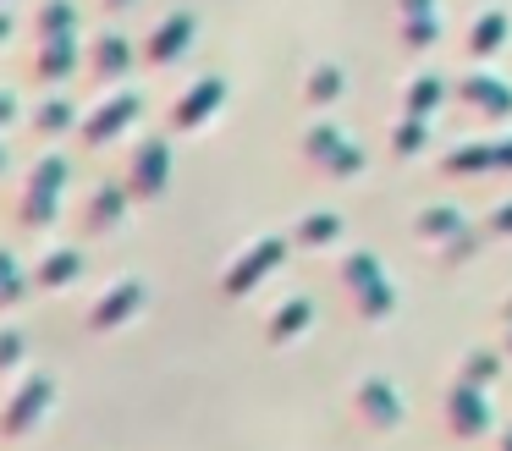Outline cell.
Masks as SVG:
<instances>
[{
	"instance_id": "cell-18",
	"label": "cell",
	"mask_w": 512,
	"mask_h": 451,
	"mask_svg": "<svg viewBox=\"0 0 512 451\" xmlns=\"http://www.w3.org/2000/svg\"><path fill=\"white\" fill-rule=\"evenodd\" d=\"M105 6H122V0H105Z\"/></svg>"
},
{
	"instance_id": "cell-4",
	"label": "cell",
	"mask_w": 512,
	"mask_h": 451,
	"mask_svg": "<svg viewBox=\"0 0 512 451\" xmlns=\"http://www.w3.org/2000/svg\"><path fill=\"white\" fill-rule=\"evenodd\" d=\"M138 303H144V286H138V281H111V286H105V292L89 303L83 325H89V330H116L122 319L138 314Z\"/></svg>"
},
{
	"instance_id": "cell-13",
	"label": "cell",
	"mask_w": 512,
	"mask_h": 451,
	"mask_svg": "<svg viewBox=\"0 0 512 451\" xmlns=\"http://www.w3.org/2000/svg\"><path fill=\"white\" fill-rule=\"evenodd\" d=\"M61 33H78V11H72L67 0H50V6L39 11V39H61Z\"/></svg>"
},
{
	"instance_id": "cell-5",
	"label": "cell",
	"mask_w": 512,
	"mask_h": 451,
	"mask_svg": "<svg viewBox=\"0 0 512 451\" xmlns=\"http://www.w3.org/2000/svg\"><path fill=\"white\" fill-rule=\"evenodd\" d=\"M166 171H171V154H166V143H160V138L138 143V154H133V171H127V193H133V198H155L160 187H166Z\"/></svg>"
},
{
	"instance_id": "cell-12",
	"label": "cell",
	"mask_w": 512,
	"mask_h": 451,
	"mask_svg": "<svg viewBox=\"0 0 512 451\" xmlns=\"http://www.w3.org/2000/svg\"><path fill=\"white\" fill-rule=\"evenodd\" d=\"M28 286H34V275H28V270H23V264H17L6 248H0V308H12L17 297L28 292Z\"/></svg>"
},
{
	"instance_id": "cell-16",
	"label": "cell",
	"mask_w": 512,
	"mask_h": 451,
	"mask_svg": "<svg viewBox=\"0 0 512 451\" xmlns=\"http://www.w3.org/2000/svg\"><path fill=\"white\" fill-rule=\"evenodd\" d=\"M6 39H12V11L0 6V44H6Z\"/></svg>"
},
{
	"instance_id": "cell-14",
	"label": "cell",
	"mask_w": 512,
	"mask_h": 451,
	"mask_svg": "<svg viewBox=\"0 0 512 451\" xmlns=\"http://www.w3.org/2000/svg\"><path fill=\"white\" fill-rule=\"evenodd\" d=\"M34 127L39 132H67V127H78V110H72L67 99H45V105L34 110Z\"/></svg>"
},
{
	"instance_id": "cell-9",
	"label": "cell",
	"mask_w": 512,
	"mask_h": 451,
	"mask_svg": "<svg viewBox=\"0 0 512 451\" xmlns=\"http://www.w3.org/2000/svg\"><path fill=\"white\" fill-rule=\"evenodd\" d=\"M188 33H193V22H188V17L160 22V28H155V39H149V61H177V55H182V44H188Z\"/></svg>"
},
{
	"instance_id": "cell-10",
	"label": "cell",
	"mask_w": 512,
	"mask_h": 451,
	"mask_svg": "<svg viewBox=\"0 0 512 451\" xmlns=\"http://www.w3.org/2000/svg\"><path fill=\"white\" fill-rule=\"evenodd\" d=\"M28 369V336L17 325H0V380Z\"/></svg>"
},
{
	"instance_id": "cell-7",
	"label": "cell",
	"mask_w": 512,
	"mask_h": 451,
	"mask_svg": "<svg viewBox=\"0 0 512 451\" xmlns=\"http://www.w3.org/2000/svg\"><path fill=\"white\" fill-rule=\"evenodd\" d=\"M83 275V253L78 248H50L45 259L34 264V286L39 292H61V286H72Z\"/></svg>"
},
{
	"instance_id": "cell-11",
	"label": "cell",
	"mask_w": 512,
	"mask_h": 451,
	"mask_svg": "<svg viewBox=\"0 0 512 451\" xmlns=\"http://www.w3.org/2000/svg\"><path fill=\"white\" fill-rule=\"evenodd\" d=\"M127 61H133V50H127L116 33H105V39H94V77H116V72H127Z\"/></svg>"
},
{
	"instance_id": "cell-6",
	"label": "cell",
	"mask_w": 512,
	"mask_h": 451,
	"mask_svg": "<svg viewBox=\"0 0 512 451\" xmlns=\"http://www.w3.org/2000/svg\"><path fill=\"white\" fill-rule=\"evenodd\" d=\"M122 215H127V187L105 182V187H94L89 204H83V231H89V237H105V231L122 226Z\"/></svg>"
},
{
	"instance_id": "cell-1",
	"label": "cell",
	"mask_w": 512,
	"mask_h": 451,
	"mask_svg": "<svg viewBox=\"0 0 512 451\" xmlns=\"http://www.w3.org/2000/svg\"><path fill=\"white\" fill-rule=\"evenodd\" d=\"M50 407H56V380L39 374V369L17 374V385L6 391V402H0V440H28L50 418Z\"/></svg>"
},
{
	"instance_id": "cell-3",
	"label": "cell",
	"mask_w": 512,
	"mask_h": 451,
	"mask_svg": "<svg viewBox=\"0 0 512 451\" xmlns=\"http://www.w3.org/2000/svg\"><path fill=\"white\" fill-rule=\"evenodd\" d=\"M138 121V94H111L105 105L89 110V121H83V143L89 149H105L111 138H122V127H133Z\"/></svg>"
},
{
	"instance_id": "cell-17",
	"label": "cell",
	"mask_w": 512,
	"mask_h": 451,
	"mask_svg": "<svg viewBox=\"0 0 512 451\" xmlns=\"http://www.w3.org/2000/svg\"><path fill=\"white\" fill-rule=\"evenodd\" d=\"M0 171H6V143H0Z\"/></svg>"
},
{
	"instance_id": "cell-15",
	"label": "cell",
	"mask_w": 512,
	"mask_h": 451,
	"mask_svg": "<svg viewBox=\"0 0 512 451\" xmlns=\"http://www.w3.org/2000/svg\"><path fill=\"white\" fill-rule=\"evenodd\" d=\"M17 110H23V105H17V94H12V88H0V127H12Z\"/></svg>"
},
{
	"instance_id": "cell-8",
	"label": "cell",
	"mask_w": 512,
	"mask_h": 451,
	"mask_svg": "<svg viewBox=\"0 0 512 451\" xmlns=\"http://www.w3.org/2000/svg\"><path fill=\"white\" fill-rule=\"evenodd\" d=\"M78 66V33H61V39H39L34 50V72L45 77V83H61V77Z\"/></svg>"
},
{
	"instance_id": "cell-2",
	"label": "cell",
	"mask_w": 512,
	"mask_h": 451,
	"mask_svg": "<svg viewBox=\"0 0 512 451\" xmlns=\"http://www.w3.org/2000/svg\"><path fill=\"white\" fill-rule=\"evenodd\" d=\"M61 198H67V160H61V154H45V160L34 165V176L23 182V193H17V226L23 231L50 226V220L61 215Z\"/></svg>"
}]
</instances>
